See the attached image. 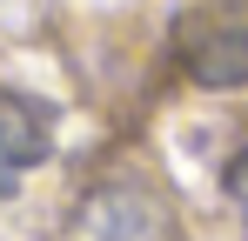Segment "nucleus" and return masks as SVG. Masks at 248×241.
Here are the masks:
<instances>
[{
  "instance_id": "4",
  "label": "nucleus",
  "mask_w": 248,
  "mask_h": 241,
  "mask_svg": "<svg viewBox=\"0 0 248 241\" xmlns=\"http://www.w3.org/2000/svg\"><path fill=\"white\" fill-rule=\"evenodd\" d=\"M228 195H235V214H242V228H248V148L235 161V174H228Z\"/></svg>"
},
{
  "instance_id": "1",
  "label": "nucleus",
  "mask_w": 248,
  "mask_h": 241,
  "mask_svg": "<svg viewBox=\"0 0 248 241\" xmlns=\"http://www.w3.org/2000/svg\"><path fill=\"white\" fill-rule=\"evenodd\" d=\"M181 60L208 87H242L248 80V0H208L181 27Z\"/></svg>"
},
{
  "instance_id": "3",
  "label": "nucleus",
  "mask_w": 248,
  "mask_h": 241,
  "mask_svg": "<svg viewBox=\"0 0 248 241\" xmlns=\"http://www.w3.org/2000/svg\"><path fill=\"white\" fill-rule=\"evenodd\" d=\"M87 221H94V241H174V235H168V214L148 195H134V188L101 195Z\"/></svg>"
},
{
  "instance_id": "2",
  "label": "nucleus",
  "mask_w": 248,
  "mask_h": 241,
  "mask_svg": "<svg viewBox=\"0 0 248 241\" xmlns=\"http://www.w3.org/2000/svg\"><path fill=\"white\" fill-rule=\"evenodd\" d=\"M47 154H54V107L20 87H0V195H14L20 174L41 167Z\"/></svg>"
}]
</instances>
